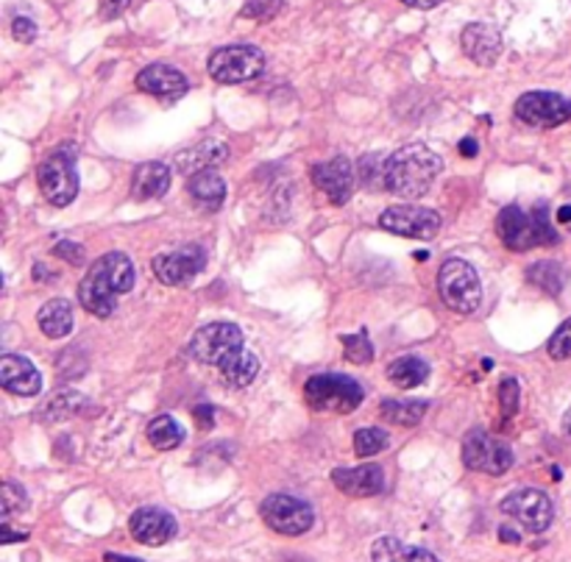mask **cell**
Wrapping results in <instances>:
<instances>
[{
    "mask_svg": "<svg viewBox=\"0 0 571 562\" xmlns=\"http://www.w3.org/2000/svg\"><path fill=\"white\" fill-rule=\"evenodd\" d=\"M190 351L198 362L218 367L220 379L235 391L249 387L260 373V360L246 348V337L235 323L201 326L193 337Z\"/></svg>",
    "mask_w": 571,
    "mask_h": 562,
    "instance_id": "6da1fadb",
    "label": "cell"
},
{
    "mask_svg": "<svg viewBox=\"0 0 571 562\" xmlns=\"http://www.w3.org/2000/svg\"><path fill=\"white\" fill-rule=\"evenodd\" d=\"M134 264L126 253L112 251L104 253L90 264L87 275L79 284V301L95 318H110L117 310V295H126L134 290Z\"/></svg>",
    "mask_w": 571,
    "mask_h": 562,
    "instance_id": "7a4b0ae2",
    "label": "cell"
},
{
    "mask_svg": "<svg viewBox=\"0 0 571 562\" xmlns=\"http://www.w3.org/2000/svg\"><path fill=\"white\" fill-rule=\"evenodd\" d=\"M440 170L444 159L427 145H404L385 162V190L404 201H416L427 196Z\"/></svg>",
    "mask_w": 571,
    "mask_h": 562,
    "instance_id": "3957f363",
    "label": "cell"
},
{
    "mask_svg": "<svg viewBox=\"0 0 571 562\" xmlns=\"http://www.w3.org/2000/svg\"><path fill=\"white\" fill-rule=\"evenodd\" d=\"M497 235L510 251H530L536 246H558L560 235L549 223L547 204H538L532 212L521 207H505L497 218Z\"/></svg>",
    "mask_w": 571,
    "mask_h": 562,
    "instance_id": "277c9868",
    "label": "cell"
},
{
    "mask_svg": "<svg viewBox=\"0 0 571 562\" xmlns=\"http://www.w3.org/2000/svg\"><path fill=\"white\" fill-rule=\"evenodd\" d=\"M438 293L457 315H474L482 304V284L466 259H446L438 270Z\"/></svg>",
    "mask_w": 571,
    "mask_h": 562,
    "instance_id": "5b68a950",
    "label": "cell"
},
{
    "mask_svg": "<svg viewBox=\"0 0 571 562\" xmlns=\"http://www.w3.org/2000/svg\"><path fill=\"white\" fill-rule=\"evenodd\" d=\"M304 398L318 413L346 415L363 404L365 393L357 382L343 376V373H321V376H312L307 382Z\"/></svg>",
    "mask_w": 571,
    "mask_h": 562,
    "instance_id": "8992f818",
    "label": "cell"
},
{
    "mask_svg": "<svg viewBox=\"0 0 571 562\" xmlns=\"http://www.w3.org/2000/svg\"><path fill=\"white\" fill-rule=\"evenodd\" d=\"M266 53L255 45H229L209 56V75L220 84H246L262 75Z\"/></svg>",
    "mask_w": 571,
    "mask_h": 562,
    "instance_id": "52a82bcc",
    "label": "cell"
},
{
    "mask_svg": "<svg viewBox=\"0 0 571 562\" xmlns=\"http://www.w3.org/2000/svg\"><path fill=\"white\" fill-rule=\"evenodd\" d=\"M463 462L477 473L502 477V473H508L513 468L516 457L508 443L497 440V437H491L482 429H474L468 431L466 443H463Z\"/></svg>",
    "mask_w": 571,
    "mask_h": 562,
    "instance_id": "ba28073f",
    "label": "cell"
},
{
    "mask_svg": "<svg viewBox=\"0 0 571 562\" xmlns=\"http://www.w3.org/2000/svg\"><path fill=\"white\" fill-rule=\"evenodd\" d=\"M260 516L273 532L288 534V538H295V534L310 532L312 523H315V512L307 501L295 499V496H268L260 504Z\"/></svg>",
    "mask_w": 571,
    "mask_h": 562,
    "instance_id": "9c48e42d",
    "label": "cell"
},
{
    "mask_svg": "<svg viewBox=\"0 0 571 562\" xmlns=\"http://www.w3.org/2000/svg\"><path fill=\"white\" fill-rule=\"evenodd\" d=\"M502 512L513 518L516 523H521V527L532 534L547 532L554 521L552 499H549L543 490H536V488H521V490H513L510 496H505Z\"/></svg>",
    "mask_w": 571,
    "mask_h": 562,
    "instance_id": "30bf717a",
    "label": "cell"
},
{
    "mask_svg": "<svg viewBox=\"0 0 571 562\" xmlns=\"http://www.w3.org/2000/svg\"><path fill=\"white\" fill-rule=\"evenodd\" d=\"M37 178H40L42 196L53 207H70L79 196V173L68 154L48 156L37 170Z\"/></svg>",
    "mask_w": 571,
    "mask_h": 562,
    "instance_id": "8fae6325",
    "label": "cell"
},
{
    "mask_svg": "<svg viewBox=\"0 0 571 562\" xmlns=\"http://www.w3.org/2000/svg\"><path fill=\"white\" fill-rule=\"evenodd\" d=\"M380 229L391 231V235L407 237V240H433L440 231V215L427 207H391L380 215Z\"/></svg>",
    "mask_w": 571,
    "mask_h": 562,
    "instance_id": "7c38bea8",
    "label": "cell"
},
{
    "mask_svg": "<svg viewBox=\"0 0 571 562\" xmlns=\"http://www.w3.org/2000/svg\"><path fill=\"white\" fill-rule=\"evenodd\" d=\"M516 117L525 126L536 128H558L571 121V101L558 92H525L516 101Z\"/></svg>",
    "mask_w": 571,
    "mask_h": 562,
    "instance_id": "4fadbf2b",
    "label": "cell"
},
{
    "mask_svg": "<svg viewBox=\"0 0 571 562\" xmlns=\"http://www.w3.org/2000/svg\"><path fill=\"white\" fill-rule=\"evenodd\" d=\"M156 279L168 288H181V284H190L198 273L204 270V253L198 248H181V251L159 253L150 264Z\"/></svg>",
    "mask_w": 571,
    "mask_h": 562,
    "instance_id": "5bb4252c",
    "label": "cell"
},
{
    "mask_svg": "<svg viewBox=\"0 0 571 562\" xmlns=\"http://www.w3.org/2000/svg\"><path fill=\"white\" fill-rule=\"evenodd\" d=\"M310 178L318 190L326 192V198L332 204H338V207H343L354 192V167L346 156H338V159L315 165L310 170Z\"/></svg>",
    "mask_w": 571,
    "mask_h": 562,
    "instance_id": "9a60e30c",
    "label": "cell"
},
{
    "mask_svg": "<svg viewBox=\"0 0 571 562\" xmlns=\"http://www.w3.org/2000/svg\"><path fill=\"white\" fill-rule=\"evenodd\" d=\"M137 90L148 92V95L165 101V104H174V101L185 98L190 81L181 70L170 67V64H148L145 70H139Z\"/></svg>",
    "mask_w": 571,
    "mask_h": 562,
    "instance_id": "2e32d148",
    "label": "cell"
},
{
    "mask_svg": "<svg viewBox=\"0 0 571 562\" xmlns=\"http://www.w3.org/2000/svg\"><path fill=\"white\" fill-rule=\"evenodd\" d=\"M0 385L7 393L31 398L42 393V376L34 362L25 360V356L3 354L0 356Z\"/></svg>",
    "mask_w": 571,
    "mask_h": 562,
    "instance_id": "e0dca14e",
    "label": "cell"
},
{
    "mask_svg": "<svg viewBox=\"0 0 571 562\" xmlns=\"http://www.w3.org/2000/svg\"><path fill=\"white\" fill-rule=\"evenodd\" d=\"M332 482L352 499H368V496L385 490V471L376 462L357 465V468H338V471H332Z\"/></svg>",
    "mask_w": 571,
    "mask_h": 562,
    "instance_id": "ac0fdd59",
    "label": "cell"
},
{
    "mask_svg": "<svg viewBox=\"0 0 571 562\" xmlns=\"http://www.w3.org/2000/svg\"><path fill=\"white\" fill-rule=\"evenodd\" d=\"M128 529H132L134 540H139V543L162 545L168 543V540H174L179 527H176V518L170 516V512L159 510V507H143V510H137L132 516Z\"/></svg>",
    "mask_w": 571,
    "mask_h": 562,
    "instance_id": "d6986e66",
    "label": "cell"
},
{
    "mask_svg": "<svg viewBox=\"0 0 571 562\" xmlns=\"http://www.w3.org/2000/svg\"><path fill=\"white\" fill-rule=\"evenodd\" d=\"M463 51L479 67H491V64H497L499 53H502V37L491 25L471 23L463 29Z\"/></svg>",
    "mask_w": 571,
    "mask_h": 562,
    "instance_id": "ffe728a7",
    "label": "cell"
},
{
    "mask_svg": "<svg viewBox=\"0 0 571 562\" xmlns=\"http://www.w3.org/2000/svg\"><path fill=\"white\" fill-rule=\"evenodd\" d=\"M187 192H190V198L198 207L207 209V212H215L226 201V181L218 170L209 167V170L193 173L190 181H187Z\"/></svg>",
    "mask_w": 571,
    "mask_h": 562,
    "instance_id": "44dd1931",
    "label": "cell"
},
{
    "mask_svg": "<svg viewBox=\"0 0 571 562\" xmlns=\"http://www.w3.org/2000/svg\"><path fill=\"white\" fill-rule=\"evenodd\" d=\"M170 190V170L162 162H145L134 170L132 178V196L139 201L162 198Z\"/></svg>",
    "mask_w": 571,
    "mask_h": 562,
    "instance_id": "7402d4cb",
    "label": "cell"
},
{
    "mask_svg": "<svg viewBox=\"0 0 571 562\" xmlns=\"http://www.w3.org/2000/svg\"><path fill=\"white\" fill-rule=\"evenodd\" d=\"M226 159H229V145L218 143V139H207V143L185 150V154L176 159V167H179L181 173H187V176H193V173L209 170V167L220 165V162Z\"/></svg>",
    "mask_w": 571,
    "mask_h": 562,
    "instance_id": "603a6c76",
    "label": "cell"
},
{
    "mask_svg": "<svg viewBox=\"0 0 571 562\" xmlns=\"http://www.w3.org/2000/svg\"><path fill=\"white\" fill-rule=\"evenodd\" d=\"M37 326L45 337L62 340L73 332V306L64 299H53L37 312Z\"/></svg>",
    "mask_w": 571,
    "mask_h": 562,
    "instance_id": "cb8c5ba5",
    "label": "cell"
},
{
    "mask_svg": "<svg viewBox=\"0 0 571 562\" xmlns=\"http://www.w3.org/2000/svg\"><path fill=\"white\" fill-rule=\"evenodd\" d=\"M371 560L374 562H440L433 551L407 545L396 538H380L371 545Z\"/></svg>",
    "mask_w": 571,
    "mask_h": 562,
    "instance_id": "d4e9b609",
    "label": "cell"
},
{
    "mask_svg": "<svg viewBox=\"0 0 571 562\" xmlns=\"http://www.w3.org/2000/svg\"><path fill=\"white\" fill-rule=\"evenodd\" d=\"M387 379L398 387V391H416L429 379V365L422 356H402L387 365Z\"/></svg>",
    "mask_w": 571,
    "mask_h": 562,
    "instance_id": "484cf974",
    "label": "cell"
},
{
    "mask_svg": "<svg viewBox=\"0 0 571 562\" xmlns=\"http://www.w3.org/2000/svg\"><path fill=\"white\" fill-rule=\"evenodd\" d=\"M148 440L150 446L159 448V451H170V448L185 443V429H181L170 415H156L148 424Z\"/></svg>",
    "mask_w": 571,
    "mask_h": 562,
    "instance_id": "4316f807",
    "label": "cell"
},
{
    "mask_svg": "<svg viewBox=\"0 0 571 562\" xmlns=\"http://www.w3.org/2000/svg\"><path fill=\"white\" fill-rule=\"evenodd\" d=\"M427 402H382V418L396 426H418L427 415Z\"/></svg>",
    "mask_w": 571,
    "mask_h": 562,
    "instance_id": "83f0119b",
    "label": "cell"
},
{
    "mask_svg": "<svg viewBox=\"0 0 571 562\" xmlns=\"http://www.w3.org/2000/svg\"><path fill=\"white\" fill-rule=\"evenodd\" d=\"M527 279H530V284L541 288L543 293L558 295L565 284V270L558 262H538L527 270Z\"/></svg>",
    "mask_w": 571,
    "mask_h": 562,
    "instance_id": "f1b7e54d",
    "label": "cell"
},
{
    "mask_svg": "<svg viewBox=\"0 0 571 562\" xmlns=\"http://www.w3.org/2000/svg\"><path fill=\"white\" fill-rule=\"evenodd\" d=\"M87 407V402L79 396V393L68 391V393H56L45 407L40 409V418L42 420H62V418H73L79 415L81 409Z\"/></svg>",
    "mask_w": 571,
    "mask_h": 562,
    "instance_id": "f546056e",
    "label": "cell"
},
{
    "mask_svg": "<svg viewBox=\"0 0 571 562\" xmlns=\"http://www.w3.org/2000/svg\"><path fill=\"white\" fill-rule=\"evenodd\" d=\"M391 446V437H387V431L382 429H360L357 435H354V454L357 457H374V454L385 451V448Z\"/></svg>",
    "mask_w": 571,
    "mask_h": 562,
    "instance_id": "4dcf8cb0",
    "label": "cell"
},
{
    "mask_svg": "<svg viewBox=\"0 0 571 562\" xmlns=\"http://www.w3.org/2000/svg\"><path fill=\"white\" fill-rule=\"evenodd\" d=\"M343 345H346V360L352 362V365H368V362L374 360V345L368 343L365 332L346 334Z\"/></svg>",
    "mask_w": 571,
    "mask_h": 562,
    "instance_id": "1f68e13d",
    "label": "cell"
},
{
    "mask_svg": "<svg viewBox=\"0 0 571 562\" xmlns=\"http://www.w3.org/2000/svg\"><path fill=\"white\" fill-rule=\"evenodd\" d=\"M29 507V496L18 482H3V518H12L14 512H23Z\"/></svg>",
    "mask_w": 571,
    "mask_h": 562,
    "instance_id": "d6a6232c",
    "label": "cell"
},
{
    "mask_svg": "<svg viewBox=\"0 0 571 562\" xmlns=\"http://www.w3.org/2000/svg\"><path fill=\"white\" fill-rule=\"evenodd\" d=\"M279 9H282V0H246L240 14L249 20H271L277 18Z\"/></svg>",
    "mask_w": 571,
    "mask_h": 562,
    "instance_id": "836d02e7",
    "label": "cell"
},
{
    "mask_svg": "<svg viewBox=\"0 0 571 562\" xmlns=\"http://www.w3.org/2000/svg\"><path fill=\"white\" fill-rule=\"evenodd\" d=\"M547 351L552 360H571V318L549 337Z\"/></svg>",
    "mask_w": 571,
    "mask_h": 562,
    "instance_id": "e575fe53",
    "label": "cell"
},
{
    "mask_svg": "<svg viewBox=\"0 0 571 562\" xmlns=\"http://www.w3.org/2000/svg\"><path fill=\"white\" fill-rule=\"evenodd\" d=\"M499 402H502V418L510 420L519 413V382L516 379H502L499 385Z\"/></svg>",
    "mask_w": 571,
    "mask_h": 562,
    "instance_id": "d590c367",
    "label": "cell"
},
{
    "mask_svg": "<svg viewBox=\"0 0 571 562\" xmlns=\"http://www.w3.org/2000/svg\"><path fill=\"white\" fill-rule=\"evenodd\" d=\"M53 257L70 259V264H84L87 253H84V248H81V246H75V242L64 240V242H59L56 248H53Z\"/></svg>",
    "mask_w": 571,
    "mask_h": 562,
    "instance_id": "8d00e7d4",
    "label": "cell"
},
{
    "mask_svg": "<svg viewBox=\"0 0 571 562\" xmlns=\"http://www.w3.org/2000/svg\"><path fill=\"white\" fill-rule=\"evenodd\" d=\"M12 34H14V40H18V42H34L37 25L31 23L29 18H18L12 23Z\"/></svg>",
    "mask_w": 571,
    "mask_h": 562,
    "instance_id": "74e56055",
    "label": "cell"
},
{
    "mask_svg": "<svg viewBox=\"0 0 571 562\" xmlns=\"http://www.w3.org/2000/svg\"><path fill=\"white\" fill-rule=\"evenodd\" d=\"M128 7H132V0H101V14H104L106 20L121 18Z\"/></svg>",
    "mask_w": 571,
    "mask_h": 562,
    "instance_id": "f35d334b",
    "label": "cell"
},
{
    "mask_svg": "<svg viewBox=\"0 0 571 562\" xmlns=\"http://www.w3.org/2000/svg\"><path fill=\"white\" fill-rule=\"evenodd\" d=\"M196 420H198V426L209 429V426L215 424V409L212 407H198L196 409Z\"/></svg>",
    "mask_w": 571,
    "mask_h": 562,
    "instance_id": "ab89813d",
    "label": "cell"
},
{
    "mask_svg": "<svg viewBox=\"0 0 571 562\" xmlns=\"http://www.w3.org/2000/svg\"><path fill=\"white\" fill-rule=\"evenodd\" d=\"M460 154H463V156H468V159H474V156L479 154V148H477V139H474V137H466V139H460Z\"/></svg>",
    "mask_w": 571,
    "mask_h": 562,
    "instance_id": "60d3db41",
    "label": "cell"
},
{
    "mask_svg": "<svg viewBox=\"0 0 571 562\" xmlns=\"http://www.w3.org/2000/svg\"><path fill=\"white\" fill-rule=\"evenodd\" d=\"M404 3H407V7H413V9H435L440 0H404Z\"/></svg>",
    "mask_w": 571,
    "mask_h": 562,
    "instance_id": "b9f144b4",
    "label": "cell"
},
{
    "mask_svg": "<svg viewBox=\"0 0 571 562\" xmlns=\"http://www.w3.org/2000/svg\"><path fill=\"white\" fill-rule=\"evenodd\" d=\"M53 270L51 268H45V264H34V279L37 281H42V279H53Z\"/></svg>",
    "mask_w": 571,
    "mask_h": 562,
    "instance_id": "7bdbcfd3",
    "label": "cell"
},
{
    "mask_svg": "<svg viewBox=\"0 0 571 562\" xmlns=\"http://www.w3.org/2000/svg\"><path fill=\"white\" fill-rule=\"evenodd\" d=\"M499 538L505 540V543H519V532H513V529H508V527H502V532H499Z\"/></svg>",
    "mask_w": 571,
    "mask_h": 562,
    "instance_id": "ee69618b",
    "label": "cell"
},
{
    "mask_svg": "<svg viewBox=\"0 0 571 562\" xmlns=\"http://www.w3.org/2000/svg\"><path fill=\"white\" fill-rule=\"evenodd\" d=\"M3 543H12V540H25V532L23 534H14V532H9V527H3Z\"/></svg>",
    "mask_w": 571,
    "mask_h": 562,
    "instance_id": "f6af8a7d",
    "label": "cell"
},
{
    "mask_svg": "<svg viewBox=\"0 0 571 562\" xmlns=\"http://www.w3.org/2000/svg\"><path fill=\"white\" fill-rule=\"evenodd\" d=\"M104 562H143V560H134V556H121V554H106Z\"/></svg>",
    "mask_w": 571,
    "mask_h": 562,
    "instance_id": "bcb514c9",
    "label": "cell"
},
{
    "mask_svg": "<svg viewBox=\"0 0 571 562\" xmlns=\"http://www.w3.org/2000/svg\"><path fill=\"white\" fill-rule=\"evenodd\" d=\"M558 220H563V223H569V220H571V207H563V209H560Z\"/></svg>",
    "mask_w": 571,
    "mask_h": 562,
    "instance_id": "7dc6e473",
    "label": "cell"
},
{
    "mask_svg": "<svg viewBox=\"0 0 571 562\" xmlns=\"http://www.w3.org/2000/svg\"><path fill=\"white\" fill-rule=\"evenodd\" d=\"M563 431L571 437V409H569V413H565V418H563Z\"/></svg>",
    "mask_w": 571,
    "mask_h": 562,
    "instance_id": "c3c4849f",
    "label": "cell"
}]
</instances>
